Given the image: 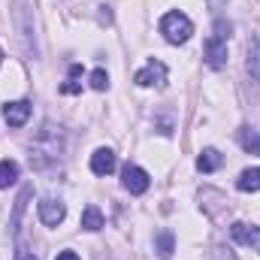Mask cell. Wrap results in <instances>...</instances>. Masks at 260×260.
<instances>
[{"label": "cell", "instance_id": "cell-1", "mask_svg": "<svg viewBox=\"0 0 260 260\" xmlns=\"http://www.w3.org/2000/svg\"><path fill=\"white\" fill-rule=\"evenodd\" d=\"M64 145H67L64 127L55 124V121H43V127L37 130V136L30 142V167L37 173H46V170L58 167L61 157H64Z\"/></svg>", "mask_w": 260, "mask_h": 260}, {"label": "cell", "instance_id": "cell-2", "mask_svg": "<svg viewBox=\"0 0 260 260\" xmlns=\"http://www.w3.org/2000/svg\"><path fill=\"white\" fill-rule=\"evenodd\" d=\"M160 34L167 37V43L173 46H182L194 37V21L185 15V12H167L160 18Z\"/></svg>", "mask_w": 260, "mask_h": 260}, {"label": "cell", "instance_id": "cell-3", "mask_svg": "<svg viewBox=\"0 0 260 260\" xmlns=\"http://www.w3.org/2000/svg\"><path fill=\"white\" fill-rule=\"evenodd\" d=\"M15 24H18V37L27 55L37 58V43H34V24H30V12H27V0H15Z\"/></svg>", "mask_w": 260, "mask_h": 260}, {"label": "cell", "instance_id": "cell-4", "mask_svg": "<svg viewBox=\"0 0 260 260\" xmlns=\"http://www.w3.org/2000/svg\"><path fill=\"white\" fill-rule=\"evenodd\" d=\"M133 82H136L139 88H164V85H167V64L148 61L142 70H136Z\"/></svg>", "mask_w": 260, "mask_h": 260}, {"label": "cell", "instance_id": "cell-5", "mask_svg": "<svg viewBox=\"0 0 260 260\" xmlns=\"http://www.w3.org/2000/svg\"><path fill=\"white\" fill-rule=\"evenodd\" d=\"M121 185L127 188L130 194H145L148 191V185H151V179H148V173L142 170V167H136V164H127L124 170H121Z\"/></svg>", "mask_w": 260, "mask_h": 260}, {"label": "cell", "instance_id": "cell-6", "mask_svg": "<svg viewBox=\"0 0 260 260\" xmlns=\"http://www.w3.org/2000/svg\"><path fill=\"white\" fill-rule=\"evenodd\" d=\"M203 58H206V64L212 67V70H224V67H227V43L218 40V37L206 40V46H203Z\"/></svg>", "mask_w": 260, "mask_h": 260}, {"label": "cell", "instance_id": "cell-7", "mask_svg": "<svg viewBox=\"0 0 260 260\" xmlns=\"http://www.w3.org/2000/svg\"><path fill=\"white\" fill-rule=\"evenodd\" d=\"M230 236H233V242H236V245H245V248L260 251V227H251V224L236 221V224L230 227Z\"/></svg>", "mask_w": 260, "mask_h": 260}, {"label": "cell", "instance_id": "cell-8", "mask_svg": "<svg viewBox=\"0 0 260 260\" xmlns=\"http://www.w3.org/2000/svg\"><path fill=\"white\" fill-rule=\"evenodd\" d=\"M27 118H30V103L27 100H12V103L3 106V121L9 127H24Z\"/></svg>", "mask_w": 260, "mask_h": 260}, {"label": "cell", "instance_id": "cell-9", "mask_svg": "<svg viewBox=\"0 0 260 260\" xmlns=\"http://www.w3.org/2000/svg\"><path fill=\"white\" fill-rule=\"evenodd\" d=\"M67 218V206L61 203V200H43L40 203V221L46 224V227H58L61 221Z\"/></svg>", "mask_w": 260, "mask_h": 260}, {"label": "cell", "instance_id": "cell-10", "mask_svg": "<svg viewBox=\"0 0 260 260\" xmlns=\"http://www.w3.org/2000/svg\"><path fill=\"white\" fill-rule=\"evenodd\" d=\"M115 170V151L112 148H97L91 154V173L94 176H109Z\"/></svg>", "mask_w": 260, "mask_h": 260}, {"label": "cell", "instance_id": "cell-11", "mask_svg": "<svg viewBox=\"0 0 260 260\" xmlns=\"http://www.w3.org/2000/svg\"><path fill=\"white\" fill-rule=\"evenodd\" d=\"M221 164H224V157H221L218 148H203L200 157H197V170H200V173H215Z\"/></svg>", "mask_w": 260, "mask_h": 260}, {"label": "cell", "instance_id": "cell-12", "mask_svg": "<svg viewBox=\"0 0 260 260\" xmlns=\"http://www.w3.org/2000/svg\"><path fill=\"white\" fill-rule=\"evenodd\" d=\"M236 188L242 194H251V191H260V167H251V170H242L239 179H236Z\"/></svg>", "mask_w": 260, "mask_h": 260}, {"label": "cell", "instance_id": "cell-13", "mask_svg": "<svg viewBox=\"0 0 260 260\" xmlns=\"http://www.w3.org/2000/svg\"><path fill=\"white\" fill-rule=\"evenodd\" d=\"M245 70L251 79H260V40L251 37L248 40V61H245Z\"/></svg>", "mask_w": 260, "mask_h": 260}, {"label": "cell", "instance_id": "cell-14", "mask_svg": "<svg viewBox=\"0 0 260 260\" xmlns=\"http://www.w3.org/2000/svg\"><path fill=\"white\" fill-rule=\"evenodd\" d=\"M100 227H103V215H100V209H97V206H85V212H82V230L97 233Z\"/></svg>", "mask_w": 260, "mask_h": 260}, {"label": "cell", "instance_id": "cell-15", "mask_svg": "<svg viewBox=\"0 0 260 260\" xmlns=\"http://www.w3.org/2000/svg\"><path fill=\"white\" fill-rule=\"evenodd\" d=\"M30 194H34V188H30V185H24V188H21V194H18V200H15V209H12V227H15V230H18V224H21V215H24V209H27Z\"/></svg>", "mask_w": 260, "mask_h": 260}, {"label": "cell", "instance_id": "cell-16", "mask_svg": "<svg viewBox=\"0 0 260 260\" xmlns=\"http://www.w3.org/2000/svg\"><path fill=\"white\" fill-rule=\"evenodd\" d=\"M15 179H18V164L15 160H0V188L15 185Z\"/></svg>", "mask_w": 260, "mask_h": 260}, {"label": "cell", "instance_id": "cell-17", "mask_svg": "<svg viewBox=\"0 0 260 260\" xmlns=\"http://www.w3.org/2000/svg\"><path fill=\"white\" fill-rule=\"evenodd\" d=\"M239 145H242L248 154H257V151H260V136L251 127H242V130H239Z\"/></svg>", "mask_w": 260, "mask_h": 260}, {"label": "cell", "instance_id": "cell-18", "mask_svg": "<svg viewBox=\"0 0 260 260\" xmlns=\"http://www.w3.org/2000/svg\"><path fill=\"white\" fill-rule=\"evenodd\" d=\"M154 248H157V254H160V257H170V254H173V248H176L173 233H170V230H160V233H157V239H154Z\"/></svg>", "mask_w": 260, "mask_h": 260}, {"label": "cell", "instance_id": "cell-19", "mask_svg": "<svg viewBox=\"0 0 260 260\" xmlns=\"http://www.w3.org/2000/svg\"><path fill=\"white\" fill-rule=\"evenodd\" d=\"M88 79H91V88H94V91H106V88H109V73H106L103 67H97Z\"/></svg>", "mask_w": 260, "mask_h": 260}, {"label": "cell", "instance_id": "cell-20", "mask_svg": "<svg viewBox=\"0 0 260 260\" xmlns=\"http://www.w3.org/2000/svg\"><path fill=\"white\" fill-rule=\"evenodd\" d=\"M209 260H236V251H233V248H227V245H215Z\"/></svg>", "mask_w": 260, "mask_h": 260}, {"label": "cell", "instance_id": "cell-21", "mask_svg": "<svg viewBox=\"0 0 260 260\" xmlns=\"http://www.w3.org/2000/svg\"><path fill=\"white\" fill-rule=\"evenodd\" d=\"M215 37L227 43V37H230V24H227L224 18H218V21H215Z\"/></svg>", "mask_w": 260, "mask_h": 260}, {"label": "cell", "instance_id": "cell-22", "mask_svg": "<svg viewBox=\"0 0 260 260\" xmlns=\"http://www.w3.org/2000/svg\"><path fill=\"white\" fill-rule=\"evenodd\" d=\"M61 94H82V85H79L76 79H70V82L61 85Z\"/></svg>", "mask_w": 260, "mask_h": 260}, {"label": "cell", "instance_id": "cell-23", "mask_svg": "<svg viewBox=\"0 0 260 260\" xmlns=\"http://www.w3.org/2000/svg\"><path fill=\"white\" fill-rule=\"evenodd\" d=\"M15 260H37V254H34V251H27L24 245H18V251H15Z\"/></svg>", "mask_w": 260, "mask_h": 260}, {"label": "cell", "instance_id": "cell-24", "mask_svg": "<svg viewBox=\"0 0 260 260\" xmlns=\"http://www.w3.org/2000/svg\"><path fill=\"white\" fill-rule=\"evenodd\" d=\"M55 260H79V254H76V251H58Z\"/></svg>", "mask_w": 260, "mask_h": 260}, {"label": "cell", "instance_id": "cell-25", "mask_svg": "<svg viewBox=\"0 0 260 260\" xmlns=\"http://www.w3.org/2000/svg\"><path fill=\"white\" fill-rule=\"evenodd\" d=\"M82 76V64H70V79H79Z\"/></svg>", "mask_w": 260, "mask_h": 260}, {"label": "cell", "instance_id": "cell-26", "mask_svg": "<svg viewBox=\"0 0 260 260\" xmlns=\"http://www.w3.org/2000/svg\"><path fill=\"white\" fill-rule=\"evenodd\" d=\"M0 64H3V49H0Z\"/></svg>", "mask_w": 260, "mask_h": 260}]
</instances>
